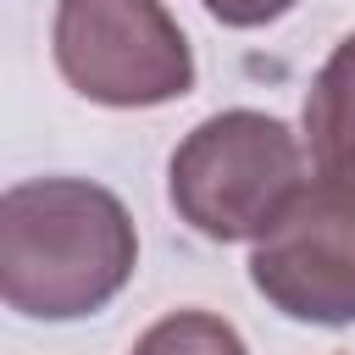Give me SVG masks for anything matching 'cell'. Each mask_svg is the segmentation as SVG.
<instances>
[{
  "label": "cell",
  "instance_id": "cell-6",
  "mask_svg": "<svg viewBox=\"0 0 355 355\" xmlns=\"http://www.w3.org/2000/svg\"><path fill=\"white\" fill-rule=\"evenodd\" d=\"M133 355H250V349L233 322H222L211 311H172L139 333Z\"/></svg>",
  "mask_w": 355,
  "mask_h": 355
},
{
  "label": "cell",
  "instance_id": "cell-5",
  "mask_svg": "<svg viewBox=\"0 0 355 355\" xmlns=\"http://www.w3.org/2000/svg\"><path fill=\"white\" fill-rule=\"evenodd\" d=\"M305 150H311V166L355 155V33H344L333 44V55L322 61V72L311 78V94H305Z\"/></svg>",
  "mask_w": 355,
  "mask_h": 355
},
{
  "label": "cell",
  "instance_id": "cell-4",
  "mask_svg": "<svg viewBox=\"0 0 355 355\" xmlns=\"http://www.w3.org/2000/svg\"><path fill=\"white\" fill-rule=\"evenodd\" d=\"M250 283L288 322H355V155L305 178L277 227L250 250Z\"/></svg>",
  "mask_w": 355,
  "mask_h": 355
},
{
  "label": "cell",
  "instance_id": "cell-7",
  "mask_svg": "<svg viewBox=\"0 0 355 355\" xmlns=\"http://www.w3.org/2000/svg\"><path fill=\"white\" fill-rule=\"evenodd\" d=\"M222 28H266L277 17H288L300 0H200Z\"/></svg>",
  "mask_w": 355,
  "mask_h": 355
},
{
  "label": "cell",
  "instance_id": "cell-1",
  "mask_svg": "<svg viewBox=\"0 0 355 355\" xmlns=\"http://www.w3.org/2000/svg\"><path fill=\"white\" fill-rule=\"evenodd\" d=\"M139 266L128 205L89 178H28L0 194V305L33 322L105 311Z\"/></svg>",
  "mask_w": 355,
  "mask_h": 355
},
{
  "label": "cell",
  "instance_id": "cell-3",
  "mask_svg": "<svg viewBox=\"0 0 355 355\" xmlns=\"http://www.w3.org/2000/svg\"><path fill=\"white\" fill-rule=\"evenodd\" d=\"M61 78L111 111H150L194 89V50L161 0H55Z\"/></svg>",
  "mask_w": 355,
  "mask_h": 355
},
{
  "label": "cell",
  "instance_id": "cell-2",
  "mask_svg": "<svg viewBox=\"0 0 355 355\" xmlns=\"http://www.w3.org/2000/svg\"><path fill=\"white\" fill-rule=\"evenodd\" d=\"M305 178V139L244 105L189 128L166 161L172 211L211 244H261Z\"/></svg>",
  "mask_w": 355,
  "mask_h": 355
}]
</instances>
